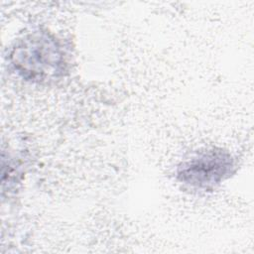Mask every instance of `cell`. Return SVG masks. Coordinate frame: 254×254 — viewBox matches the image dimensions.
I'll list each match as a JSON object with an SVG mask.
<instances>
[{
	"mask_svg": "<svg viewBox=\"0 0 254 254\" xmlns=\"http://www.w3.org/2000/svg\"><path fill=\"white\" fill-rule=\"evenodd\" d=\"M10 60L20 75L37 81L57 75L63 66V54L55 39L39 32L19 40L12 49Z\"/></svg>",
	"mask_w": 254,
	"mask_h": 254,
	"instance_id": "cell-1",
	"label": "cell"
},
{
	"mask_svg": "<svg viewBox=\"0 0 254 254\" xmlns=\"http://www.w3.org/2000/svg\"><path fill=\"white\" fill-rule=\"evenodd\" d=\"M231 155L222 149L201 151L183 162L178 168V179L189 186L208 189L227 178L233 170Z\"/></svg>",
	"mask_w": 254,
	"mask_h": 254,
	"instance_id": "cell-2",
	"label": "cell"
}]
</instances>
